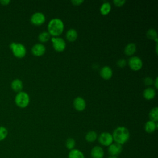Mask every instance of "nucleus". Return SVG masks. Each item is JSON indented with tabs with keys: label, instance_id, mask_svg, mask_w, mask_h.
Here are the masks:
<instances>
[{
	"label": "nucleus",
	"instance_id": "obj_22",
	"mask_svg": "<svg viewBox=\"0 0 158 158\" xmlns=\"http://www.w3.org/2000/svg\"><path fill=\"white\" fill-rule=\"evenodd\" d=\"M149 117L150 120L157 122L158 120V107H154L150 110L149 113Z\"/></svg>",
	"mask_w": 158,
	"mask_h": 158
},
{
	"label": "nucleus",
	"instance_id": "obj_12",
	"mask_svg": "<svg viewBox=\"0 0 158 158\" xmlns=\"http://www.w3.org/2000/svg\"><path fill=\"white\" fill-rule=\"evenodd\" d=\"M73 107L78 111H82L85 110L86 104L85 100L80 96H78L73 100Z\"/></svg>",
	"mask_w": 158,
	"mask_h": 158
},
{
	"label": "nucleus",
	"instance_id": "obj_21",
	"mask_svg": "<svg viewBox=\"0 0 158 158\" xmlns=\"http://www.w3.org/2000/svg\"><path fill=\"white\" fill-rule=\"evenodd\" d=\"M111 10V5L109 2H103L100 7V12L102 15H107Z\"/></svg>",
	"mask_w": 158,
	"mask_h": 158
},
{
	"label": "nucleus",
	"instance_id": "obj_31",
	"mask_svg": "<svg viewBox=\"0 0 158 158\" xmlns=\"http://www.w3.org/2000/svg\"><path fill=\"white\" fill-rule=\"evenodd\" d=\"M10 2V0H1L0 3L2 6H7Z\"/></svg>",
	"mask_w": 158,
	"mask_h": 158
},
{
	"label": "nucleus",
	"instance_id": "obj_1",
	"mask_svg": "<svg viewBox=\"0 0 158 158\" xmlns=\"http://www.w3.org/2000/svg\"><path fill=\"white\" fill-rule=\"evenodd\" d=\"M112 135L114 143H118L120 145L125 144L129 140L130 136L128 129L123 126L117 127L115 128Z\"/></svg>",
	"mask_w": 158,
	"mask_h": 158
},
{
	"label": "nucleus",
	"instance_id": "obj_18",
	"mask_svg": "<svg viewBox=\"0 0 158 158\" xmlns=\"http://www.w3.org/2000/svg\"><path fill=\"white\" fill-rule=\"evenodd\" d=\"M156 96V91L152 88H147L143 91V96L147 100H151Z\"/></svg>",
	"mask_w": 158,
	"mask_h": 158
},
{
	"label": "nucleus",
	"instance_id": "obj_24",
	"mask_svg": "<svg viewBox=\"0 0 158 158\" xmlns=\"http://www.w3.org/2000/svg\"><path fill=\"white\" fill-rule=\"evenodd\" d=\"M51 38L50 34L48 31H42L38 35V40L41 42H46Z\"/></svg>",
	"mask_w": 158,
	"mask_h": 158
},
{
	"label": "nucleus",
	"instance_id": "obj_10",
	"mask_svg": "<svg viewBox=\"0 0 158 158\" xmlns=\"http://www.w3.org/2000/svg\"><path fill=\"white\" fill-rule=\"evenodd\" d=\"M31 53L35 56H41L46 52V47L41 43H36L31 48Z\"/></svg>",
	"mask_w": 158,
	"mask_h": 158
},
{
	"label": "nucleus",
	"instance_id": "obj_17",
	"mask_svg": "<svg viewBox=\"0 0 158 158\" xmlns=\"http://www.w3.org/2000/svg\"><path fill=\"white\" fill-rule=\"evenodd\" d=\"M68 158H85L83 152L80 149L74 148L69 151L68 153Z\"/></svg>",
	"mask_w": 158,
	"mask_h": 158
},
{
	"label": "nucleus",
	"instance_id": "obj_3",
	"mask_svg": "<svg viewBox=\"0 0 158 158\" xmlns=\"http://www.w3.org/2000/svg\"><path fill=\"white\" fill-rule=\"evenodd\" d=\"M10 48L12 52L13 55L17 58H23L25 56L27 53V49L25 46L20 43L12 42L10 44Z\"/></svg>",
	"mask_w": 158,
	"mask_h": 158
},
{
	"label": "nucleus",
	"instance_id": "obj_25",
	"mask_svg": "<svg viewBox=\"0 0 158 158\" xmlns=\"http://www.w3.org/2000/svg\"><path fill=\"white\" fill-rule=\"evenodd\" d=\"M76 145L75 140L72 138H69L65 141V147L69 151L75 148Z\"/></svg>",
	"mask_w": 158,
	"mask_h": 158
},
{
	"label": "nucleus",
	"instance_id": "obj_15",
	"mask_svg": "<svg viewBox=\"0 0 158 158\" xmlns=\"http://www.w3.org/2000/svg\"><path fill=\"white\" fill-rule=\"evenodd\" d=\"M136 46L134 43H128L124 48V53L128 56H132L136 52Z\"/></svg>",
	"mask_w": 158,
	"mask_h": 158
},
{
	"label": "nucleus",
	"instance_id": "obj_33",
	"mask_svg": "<svg viewBox=\"0 0 158 158\" xmlns=\"http://www.w3.org/2000/svg\"><path fill=\"white\" fill-rule=\"evenodd\" d=\"M107 158H118L117 156H109Z\"/></svg>",
	"mask_w": 158,
	"mask_h": 158
},
{
	"label": "nucleus",
	"instance_id": "obj_8",
	"mask_svg": "<svg viewBox=\"0 0 158 158\" xmlns=\"http://www.w3.org/2000/svg\"><path fill=\"white\" fill-rule=\"evenodd\" d=\"M46 20L45 15L43 13L41 12H36L33 13L30 17V22L33 25H42Z\"/></svg>",
	"mask_w": 158,
	"mask_h": 158
},
{
	"label": "nucleus",
	"instance_id": "obj_16",
	"mask_svg": "<svg viewBox=\"0 0 158 158\" xmlns=\"http://www.w3.org/2000/svg\"><path fill=\"white\" fill-rule=\"evenodd\" d=\"M157 125L156 122H154L151 120H148L146 122L144 125V130L148 133H152L155 131L157 129Z\"/></svg>",
	"mask_w": 158,
	"mask_h": 158
},
{
	"label": "nucleus",
	"instance_id": "obj_4",
	"mask_svg": "<svg viewBox=\"0 0 158 158\" xmlns=\"http://www.w3.org/2000/svg\"><path fill=\"white\" fill-rule=\"evenodd\" d=\"M15 103L20 108H25L30 103V96L25 91H20L17 93L15 96Z\"/></svg>",
	"mask_w": 158,
	"mask_h": 158
},
{
	"label": "nucleus",
	"instance_id": "obj_5",
	"mask_svg": "<svg viewBox=\"0 0 158 158\" xmlns=\"http://www.w3.org/2000/svg\"><path fill=\"white\" fill-rule=\"evenodd\" d=\"M97 139L98 140L99 143L101 146H105V147H108L112 143H114V140H113L112 134L109 133V132H107V131L102 132L98 136Z\"/></svg>",
	"mask_w": 158,
	"mask_h": 158
},
{
	"label": "nucleus",
	"instance_id": "obj_23",
	"mask_svg": "<svg viewBox=\"0 0 158 158\" xmlns=\"http://www.w3.org/2000/svg\"><path fill=\"white\" fill-rule=\"evenodd\" d=\"M146 36L148 39L154 40L156 43H157V33L155 29L150 28L146 31Z\"/></svg>",
	"mask_w": 158,
	"mask_h": 158
},
{
	"label": "nucleus",
	"instance_id": "obj_13",
	"mask_svg": "<svg viewBox=\"0 0 158 158\" xmlns=\"http://www.w3.org/2000/svg\"><path fill=\"white\" fill-rule=\"evenodd\" d=\"M100 75L101 77L104 79V80H109L111 78V77H112L113 75V71L112 70V69L107 66H104L102 67L99 72Z\"/></svg>",
	"mask_w": 158,
	"mask_h": 158
},
{
	"label": "nucleus",
	"instance_id": "obj_29",
	"mask_svg": "<svg viewBox=\"0 0 158 158\" xmlns=\"http://www.w3.org/2000/svg\"><path fill=\"white\" fill-rule=\"evenodd\" d=\"M114 4L117 7H121L125 4L126 2L125 0H114L113 1Z\"/></svg>",
	"mask_w": 158,
	"mask_h": 158
},
{
	"label": "nucleus",
	"instance_id": "obj_32",
	"mask_svg": "<svg viewBox=\"0 0 158 158\" xmlns=\"http://www.w3.org/2000/svg\"><path fill=\"white\" fill-rule=\"evenodd\" d=\"M153 84H154L156 89H157L158 88V78L157 77L156 78L155 80L153 82Z\"/></svg>",
	"mask_w": 158,
	"mask_h": 158
},
{
	"label": "nucleus",
	"instance_id": "obj_28",
	"mask_svg": "<svg viewBox=\"0 0 158 158\" xmlns=\"http://www.w3.org/2000/svg\"><path fill=\"white\" fill-rule=\"evenodd\" d=\"M154 80H152V78L150 77H146V78H144V83L147 86H149L153 84Z\"/></svg>",
	"mask_w": 158,
	"mask_h": 158
},
{
	"label": "nucleus",
	"instance_id": "obj_30",
	"mask_svg": "<svg viewBox=\"0 0 158 158\" xmlns=\"http://www.w3.org/2000/svg\"><path fill=\"white\" fill-rule=\"evenodd\" d=\"M83 2H84L83 0H72L71 1V2L75 6H80Z\"/></svg>",
	"mask_w": 158,
	"mask_h": 158
},
{
	"label": "nucleus",
	"instance_id": "obj_14",
	"mask_svg": "<svg viewBox=\"0 0 158 158\" xmlns=\"http://www.w3.org/2000/svg\"><path fill=\"white\" fill-rule=\"evenodd\" d=\"M10 86H11L12 89L14 91L19 93V92H20L22 91L23 85L22 81L20 79L15 78L14 80H12V81L11 82Z\"/></svg>",
	"mask_w": 158,
	"mask_h": 158
},
{
	"label": "nucleus",
	"instance_id": "obj_6",
	"mask_svg": "<svg viewBox=\"0 0 158 158\" xmlns=\"http://www.w3.org/2000/svg\"><path fill=\"white\" fill-rule=\"evenodd\" d=\"M128 63L130 69L134 71H138L143 67V61L138 56H131L128 59Z\"/></svg>",
	"mask_w": 158,
	"mask_h": 158
},
{
	"label": "nucleus",
	"instance_id": "obj_19",
	"mask_svg": "<svg viewBox=\"0 0 158 158\" xmlns=\"http://www.w3.org/2000/svg\"><path fill=\"white\" fill-rule=\"evenodd\" d=\"M66 39L69 41H74L78 37V33L74 28H70L66 32Z\"/></svg>",
	"mask_w": 158,
	"mask_h": 158
},
{
	"label": "nucleus",
	"instance_id": "obj_11",
	"mask_svg": "<svg viewBox=\"0 0 158 158\" xmlns=\"http://www.w3.org/2000/svg\"><path fill=\"white\" fill-rule=\"evenodd\" d=\"M91 158H103L104 156V151L100 146H94L90 151Z\"/></svg>",
	"mask_w": 158,
	"mask_h": 158
},
{
	"label": "nucleus",
	"instance_id": "obj_9",
	"mask_svg": "<svg viewBox=\"0 0 158 158\" xmlns=\"http://www.w3.org/2000/svg\"><path fill=\"white\" fill-rule=\"evenodd\" d=\"M123 150L122 145H120L116 143H112L107 148V152L110 156H118L121 154Z\"/></svg>",
	"mask_w": 158,
	"mask_h": 158
},
{
	"label": "nucleus",
	"instance_id": "obj_27",
	"mask_svg": "<svg viewBox=\"0 0 158 158\" xmlns=\"http://www.w3.org/2000/svg\"><path fill=\"white\" fill-rule=\"evenodd\" d=\"M127 64V62L124 59H120L117 62V65L119 67H124Z\"/></svg>",
	"mask_w": 158,
	"mask_h": 158
},
{
	"label": "nucleus",
	"instance_id": "obj_2",
	"mask_svg": "<svg viewBox=\"0 0 158 158\" xmlns=\"http://www.w3.org/2000/svg\"><path fill=\"white\" fill-rule=\"evenodd\" d=\"M64 29L63 21L59 18L52 19L48 24V32L52 37H57L61 35Z\"/></svg>",
	"mask_w": 158,
	"mask_h": 158
},
{
	"label": "nucleus",
	"instance_id": "obj_7",
	"mask_svg": "<svg viewBox=\"0 0 158 158\" xmlns=\"http://www.w3.org/2000/svg\"><path fill=\"white\" fill-rule=\"evenodd\" d=\"M51 42L52 43L53 48L57 52H62L65 49V41L60 37H52L51 38Z\"/></svg>",
	"mask_w": 158,
	"mask_h": 158
},
{
	"label": "nucleus",
	"instance_id": "obj_26",
	"mask_svg": "<svg viewBox=\"0 0 158 158\" xmlns=\"http://www.w3.org/2000/svg\"><path fill=\"white\" fill-rule=\"evenodd\" d=\"M8 135V130L6 127L0 126V141L4 140Z\"/></svg>",
	"mask_w": 158,
	"mask_h": 158
},
{
	"label": "nucleus",
	"instance_id": "obj_20",
	"mask_svg": "<svg viewBox=\"0 0 158 158\" xmlns=\"http://www.w3.org/2000/svg\"><path fill=\"white\" fill-rule=\"evenodd\" d=\"M98 134L95 131L91 130L86 133L85 135V140L88 143H93L98 139Z\"/></svg>",
	"mask_w": 158,
	"mask_h": 158
}]
</instances>
